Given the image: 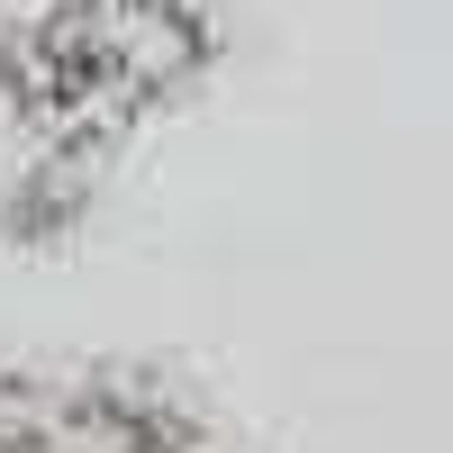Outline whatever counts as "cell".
Instances as JSON below:
<instances>
[{"label":"cell","instance_id":"cell-1","mask_svg":"<svg viewBox=\"0 0 453 453\" xmlns=\"http://www.w3.org/2000/svg\"><path fill=\"white\" fill-rule=\"evenodd\" d=\"M91 119L100 109L55 55L0 46V245H36L73 218L91 181Z\"/></svg>","mask_w":453,"mask_h":453},{"label":"cell","instance_id":"cell-2","mask_svg":"<svg viewBox=\"0 0 453 453\" xmlns=\"http://www.w3.org/2000/svg\"><path fill=\"white\" fill-rule=\"evenodd\" d=\"M46 55L91 109H145L200 73L209 27H200V0H73Z\"/></svg>","mask_w":453,"mask_h":453},{"label":"cell","instance_id":"cell-3","mask_svg":"<svg viewBox=\"0 0 453 453\" xmlns=\"http://www.w3.org/2000/svg\"><path fill=\"white\" fill-rule=\"evenodd\" d=\"M0 453H181V444H173L155 418H136L127 399L64 390V399L10 408V426H0Z\"/></svg>","mask_w":453,"mask_h":453}]
</instances>
